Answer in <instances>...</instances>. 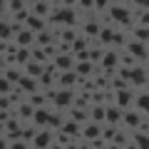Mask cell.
<instances>
[{
  "label": "cell",
  "mask_w": 149,
  "mask_h": 149,
  "mask_svg": "<svg viewBox=\"0 0 149 149\" xmlns=\"http://www.w3.org/2000/svg\"><path fill=\"white\" fill-rule=\"evenodd\" d=\"M57 102H60V104H67V102H70V95H60Z\"/></svg>",
  "instance_id": "obj_1"
}]
</instances>
